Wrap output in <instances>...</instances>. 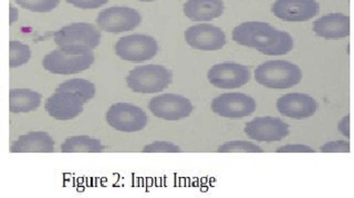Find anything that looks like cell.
Returning <instances> with one entry per match:
<instances>
[{"label":"cell","mask_w":354,"mask_h":198,"mask_svg":"<svg viewBox=\"0 0 354 198\" xmlns=\"http://www.w3.org/2000/svg\"><path fill=\"white\" fill-rule=\"evenodd\" d=\"M231 36L238 45L252 48L267 56H284L293 49V39L289 32L280 31L261 21H247L238 25Z\"/></svg>","instance_id":"obj_1"},{"label":"cell","mask_w":354,"mask_h":198,"mask_svg":"<svg viewBox=\"0 0 354 198\" xmlns=\"http://www.w3.org/2000/svg\"><path fill=\"white\" fill-rule=\"evenodd\" d=\"M101 41V34L91 24L76 23L65 26L54 34V42L61 51L70 54L92 52Z\"/></svg>","instance_id":"obj_2"},{"label":"cell","mask_w":354,"mask_h":198,"mask_svg":"<svg viewBox=\"0 0 354 198\" xmlns=\"http://www.w3.org/2000/svg\"><path fill=\"white\" fill-rule=\"evenodd\" d=\"M254 80L267 89L285 90L299 84L302 71L297 64L285 60H273L260 64L254 70Z\"/></svg>","instance_id":"obj_3"},{"label":"cell","mask_w":354,"mask_h":198,"mask_svg":"<svg viewBox=\"0 0 354 198\" xmlns=\"http://www.w3.org/2000/svg\"><path fill=\"white\" fill-rule=\"evenodd\" d=\"M127 86L136 93H158L171 83V72L163 65L145 64L130 71Z\"/></svg>","instance_id":"obj_4"},{"label":"cell","mask_w":354,"mask_h":198,"mask_svg":"<svg viewBox=\"0 0 354 198\" xmlns=\"http://www.w3.org/2000/svg\"><path fill=\"white\" fill-rule=\"evenodd\" d=\"M115 54L130 62H144L153 59L158 52V43L147 35H130L122 37L114 46Z\"/></svg>","instance_id":"obj_5"},{"label":"cell","mask_w":354,"mask_h":198,"mask_svg":"<svg viewBox=\"0 0 354 198\" xmlns=\"http://www.w3.org/2000/svg\"><path fill=\"white\" fill-rule=\"evenodd\" d=\"M107 122L116 131L133 133L145 128L147 115L141 108L131 103H115L108 110Z\"/></svg>","instance_id":"obj_6"},{"label":"cell","mask_w":354,"mask_h":198,"mask_svg":"<svg viewBox=\"0 0 354 198\" xmlns=\"http://www.w3.org/2000/svg\"><path fill=\"white\" fill-rule=\"evenodd\" d=\"M94 63L92 52L70 54L61 50L48 53L42 60L43 68L53 74H75L87 70Z\"/></svg>","instance_id":"obj_7"},{"label":"cell","mask_w":354,"mask_h":198,"mask_svg":"<svg viewBox=\"0 0 354 198\" xmlns=\"http://www.w3.org/2000/svg\"><path fill=\"white\" fill-rule=\"evenodd\" d=\"M140 13L130 7H110L98 15L97 24L101 30L111 34H121L134 30L140 26Z\"/></svg>","instance_id":"obj_8"},{"label":"cell","mask_w":354,"mask_h":198,"mask_svg":"<svg viewBox=\"0 0 354 198\" xmlns=\"http://www.w3.org/2000/svg\"><path fill=\"white\" fill-rule=\"evenodd\" d=\"M213 112L223 118L242 119L251 115L257 109L254 98L245 93H224L212 101Z\"/></svg>","instance_id":"obj_9"},{"label":"cell","mask_w":354,"mask_h":198,"mask_svg":"<svg viewBox=\"0 0 354 198\" xmlns=\"http://www.w3.org/2000/svg\"><path fill=\"white\" fill-rule=\"evenodd\" d=\"M207 78L210 84L218 89H238L250 81V71L236 62H223L213 65L208 70Z\"/></svg>","instance_id":"obj_10"},{"label":"cell","mask_w":354,"mask_h":198,"mask_svg":"<svg viewBox=\"0 0 354 198\" xmlns=\"http://www.w3.org/2000/svg\"><path fill=\"white\" fill-rule=\"evenodd\" d=\"M148 109L158 119L179 121L190 117L194 107L185 96L166 93L151 98L148 102Z\"/></svg>","instance_id":"obj_11"},{"label":"cell","mask_w":354,"mask_h":198,"mask_svg":"<svg viewBox=\"0 0 354 198\" xmlns=\"http://www.w3.org/2000/svg\"><path fill=\"white\" fill-rule=\"evenodd\" d=\"M246 135L253 141L273 143L284 140L290 133L289 125L279 118L260 117L245 126Z\"/></svg>","instance_id":"obj_12"},{"label":"cell","mask_w":354,"mask_h":198,"mask_svg":"<svg viewBox=\"0 0 354 198\" xmlns=\"http://www.w3.org/2000/svg\"><path fill=\"white\" fill-rule=\"evenodd\" d=\"M188 46L202 51H217L226 45V35L219 27L209 24L192 26L185 31Z\"/></svg>","instance_id":"obj_13"},{"label":"cell","mask_w":354,"mask_h":198,"mask_svg":"<svg viewBox=\"0 0 354 198\" xmlns=\"http://www.w3.org/2000/svg\"><path fill=\"white\" fill-rule=\"evenodd\" d=\"M271 12L284 21L302 23L315 17L320 6L317 0H276Z\"/></svg>","instance_id":"obj_14"},{"label":"cell","mask_w":354,"mask_h":198,"mask_svg":"<svg viewBox=\"0 0 354 198\" xmlns=\"http://www.w3.org/2000/svg\"><path fill=\"white\" fill-rule=\"evenodd\" d=\"M276 106L281 115L295 120L308 119L318 110L317 101L304 93H288L278 98Z\"/></svg>","instance_id":"obj_15"},{"label":"cell","mask_w":354,"mask_h":198,"mask_svg":"<svg viewBox=\"0 0 354 198\" xmlns=\"http://www.w3.org/2000/svg\"><path fill=\"white\" fill-rule=\"evenodd\" d=\"M82 98L72 92L57 91L46 102V110L49 115L55 120H72L82 113Z\"/></svg>","instance_id":"obj_16"},{"label":"cell","mask_w":354,"mask_h":198,"mask_svg":"<svg viewBox=\"0 0 354 198\" xmlns=\"http://www.w3.org/2000/svg\"><path fill=\"white\" fill-rule=\"evenodd\" d=\"M313 31L318 37L336 40L350 36V17L343 14H329L313 23Z\"/></svg>","instance_id":"obj_17"},{"label":"cell","mask_w":354,"mask_h":198,"mask_svg":"<svg viewBox=\"0 0 354 198\" xmlns=\"http://www.w3.org/2000/svg\"><path fill=\"white\" fill-rule=\"evenodd\" d=\"M223 0H187L184 5V14L192 21L205 23L220 17L224 14Z\"/></svg>","instance_id":"obj_18"},{"label":"cell","mask_w":354,"mask_h":198,"mask_svg":"<svg viewBox=\"0 0 354 198\" xmlns=\"http://www.w3.org/2000/svg\"><path fill=\"white\" fill-rule=\"evenodd\" d=\"M54 141L46 132H31L21 135L10 147L11 153H52Z\"/></svg>","instance_id":"obj_19"},{"label":"cell","mask_w":354,"mask_h":198,"mask_svg":"<svg viewBox=\"0 0 354 198\" xmlns=\"http://www.w3.org/2000/svg\"><path fill=\"white\" fill-rule=\"evenodd\" d=\"M41 94L28 89H15L9 92V111L27 113L35 111L41 103Z\"/></svg>","instance_id":"obj_20"},{"label":"cell","mask_w":354,"mask_h":198,"mask_svg":"<svg viewBox=\"0 0 354 198\" xmlns=\"http://www.w3.org/2000/svg\"><path fill=\"white\" fill-rule=\"evenodd\" d=\"M61 151L63 153H100L104 151V146L100 140L80 135L66 139L61 145Z\"/></svg>","instance_id":"obj_21"},{"label":"cell","mask_w":354,"mask_h":198,"mask_svg":"<svg viewBox=\"0 0 354 198\" xmlns=\"http://www.w3.org/2000/svg\"><path fill=\"white\" fill-rule=\"evenodd\" d=\"M57 91L74 93V94L79 95L82 98L83 102L86 103L94 97V94H96V85H94L92 82L84 79H72L61 83L58 86Z\"/></svg>","instance_id":"obj_22"},{"label":"cell","mask_w":354,"mask_h":198,"mask_svg":"<svg viewBox=\"0 0 354 198\" xmlns=\"http://www.w3.org/2000/svg\"><path fill=\"white\" fill-rule=\"evenodd\" d=\"M31 58V50L29 46L20 41L9 42V67L11 69L18 68L26 64Z\"/></svg>","instance_id":"obj_23"},{"label":"cell","mask_w":354,"mask_h":198,"mask_svg":"<svg viewBox=\"0 0 354 198\" xmlns=\"http://www.w3.org/2000/svg\"><path fill=\"white\" fill-rule=\"evenodd\" d=\"M218 153H262V148L247 141H230L217 148Z\"/></svg>","instance_id":"obj_24"},{"label":"cell","mask_w":354,"mask_h":198,"mask_svg":"<svg viewBox=\"0 0 354 198\" xmlns=\"http://www.w3.org/2000/svg\"><path fill=\"white\" fill-rule=\"evenodd\" d=\"M20 7L32 13H49L58 7L60 0H15Z\"/></svg>","instance_id":"obj_25"},{"label":"cell","mask_w":354,"mask_h":198,"mask_svg":"<svg viewBox=\"0 0 354 198\" xmlns=\"http://www.w3.org/2000/svg\"><path fill=\"white\" fill-rule=\"evenodd\" d=\"M144 153H180L181 148L170 142L157 141L144 146Z\"/></svg>","instance_id":"obj_26"},{"label":"cell","mask_w":354,"mask_h":198,"mask_svg":"<svg viewBox=\"0 0 354 198\" xmlns=\"http://www.w3.org/2000/svg\"><path fill=\"white\" fill-rule=\"evenodd\" d=\"M320 151L322 153H350V143L347 141H331L322 145Z\"/></svg>","instance_id":"obj_27"},{"label":"cell","mask_w":354,"mask_h":198,"mask_svg":"<svg viewBox=\"0 0 354 198\" xmlns=\"http://www.w3.org/2000/svg\"><path fill=\"white\" fill-rule=\"evenodd\" d=\"M68 4L73 5L76 8L81 9H97L104 6L109 0H65Z\"/></svg>","instance_id":"obj_28"},{"label":"cell","mask_w":354,"mask_h":198,"mask_svg":"<svg viewBox=\"0 0 354 198\" xmlns=\"http://www.w3.org/2000/svg\"><path fill=\"white\" fill-rule=\"evenodd\" d=\"M315 151L308 145L288 144L277 148V153H314Z\"/></svg>","instance_id":"obj_29"},{"label":"cell","mask_w":354,"mask_h":198,"mask_svg":"<svg viewBox=\"0 0 354 198\" xmlns=\"http://www.w3.org/2000/svg\"><path fill=\"white\" fill-rule=\"evenodd\" d=\"M337 130L341 132L342 135L350 139V115H346L341 120V122L337 125Z\"/></svg>","instance_id":"obj_30"},{"label":"cell","mask_w":354,"mask_h":198,"mask_svg":"<svg viewBox=\"0 0 354 198\" xmlns=\"http://www.w3.org/2000/svg\"><path fill=\"white\" fill-rule=\"evenodd\" d=\"M18 19V10H17L15 7L10 6V25L14 24L15 21H17Z\"/></svg>","instance_id":"obj_31"},{"label":"cell","mask_w":354,"mask_h":198,"mask_svg":"<svg viewBox=\"0 0 354 198\" xmlns=\"http://www.w3.org/2000/svg\"><path fill=\"white\" fill-rule=\"evenodd\" d=\"M140 2H143V3H149V2H154V0H140Z\"/></svg>","instance_id":"obj_32"}]
</instances>
